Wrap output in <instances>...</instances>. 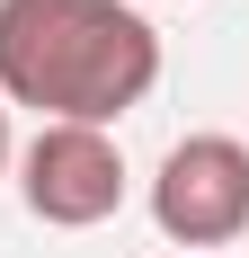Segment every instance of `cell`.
<instances>
[{
	"label": "cell",
	"instance_id": "obj_1",
	"mask_svg": "<svg viewBox=\"0 0 249 258\" xmlns=\"http://www.w3.org/2000/svg\"><path fill=\"white\" fill-rule=\"evenodd\" d=\"M160 36L125 0H0V98L45 125H116L151 98Z\"/></svg>",
	"mask_w": 249,
	"mask_h": 258
},
{
	"label": "cell",
	"instance_id": "obj_2",
	"mask_svg": "<svg viewBox=\"0 0 249 258\" xmlns=\"http://www.w3.org/2000/svg\"><path fill=\"white\" fill-rule=\"evenodd\" d=\"M151 223L178 249H223L249 232V143L231 134H187L160 178H151Z\"/></svg>",
	"mask_w": 249,
	"mask_h": 258
},
{
	"label": "cell",
	"instance_id": "obj_3",
	"mask_svg": "<svg viewBox=\"0 0 249 258\" xmlns=\"http://www.w3.org/2000/svg\"><path fill=\"white\" fill-rule=\"evenodd\" d=\"M18 196L53 232H89L125 205V152L98 125H36V143L18 152Z\"/></svg>",
	"mask_w": 249,
	"mask_h": 258
},
{
	"label": "cell",
	"instance_id": "obj_4",
	"mask_svg": "<svg viewBox=\"0 0 249 258\" xmlns=\"http://www.w3.org/2000/svg\"><path fill=\"white\" fill-rule=\"evenodd\" d=\"M0 169H9V107H0Z\"/></svg>",
	"mask_w": 249,
	"mask_h": 258
}]
</instances>
